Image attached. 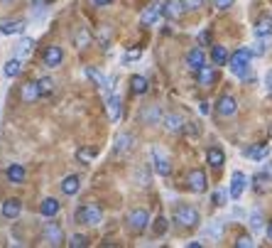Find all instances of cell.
<instances>
[{
  "label": "cell",
  "mask_w": 272,
  "mask_h": 248,
  "mask_svg": "<svg viewBox=\"0 0 272 248\" xmlns=\"http://www.w3.org/2000/svg\"><path fill=\"white\" fill-rule=\"evenodd\" d=\"M59 209H61V204L54 199V197H47L45 202L39 204V214L45 216V219H54L59 214Z\"/></svg>",
  "instance_id": "e0dca14e"
},
{
  "label": "cell",
  "mask_w": 272,
  "mask_h": 248,
  "mask_svg": "<svg viewBox=\"0 0 272 248\" xmlns=\"http://www.w3.org/2000/svg\"><path fill=\"white\" fill-rule=\"evenodd\" d=\"M211 59H214V64H218V67H221V64H228V59H231V56H228L226 47L216 45L214 49H211Z\"/></svg>",
  "instance_id": "f546056e"
},
{
  "label": "cell",
  "mask_w": 272,
  "mask_h": 248,
  "mask_svg": "<svg viewBox=\"0 0 272 248\" xmlns=\"http://www.w3.org/2000/svg\"><path fill=\"white\" fill-rule=\"evenodd\" d=\"M89 42H91V32L86 30V27H81L79 32H76V47H79V49H83Z\"/></svg>",
  "instance_id": "e575fe53"
},
{
  "label": "cell",
  "mask_w": 272,
  "mask_h": 248,
  "mask_svg": "<svg viewBox=\"0 0 272 248\" xmlns=\"http://www.w3.org/2000/svg\"><path fill=\"white\" fill-rule=\"evenodd\" d=\"M245 184H248V177H245L243 172H233V177H231V189H228L231 199H240L243 192H245Z\"/></svg>",
  "instance_id": "9c48e42d"
},
{
  "label": "cell",
  "mask_w": 272,
  "mask_h": 248,
  "mask_svg": "<svg viewBox=\"0 0 272 248\" xmlns=\"http://www.w3.org/2000/svg\"><path fill=\"white\" fill-rule=\"evenodd\" d=\"M174 221L179 226H184V228H194V226L201 221V216H199V212H196L194 206H177Z\"/></svg>",
  "instance_id": "3957f363"
},
{
  "label": "cell",
  "mask_w": 272,
  "mask_h": 248,
  "mask_svg": "<svg viewBox=\"0 0 272 248\" xmlns=\"http://www.w3.org/2000/svg\"><path fill=\"white\" fill-rule=\"evenodd\" d=\"M135 145V138L130 136V133H120V136L115 138V145H113V152L115 155H125V152H130Z\"/></svg>",
  "instance_id": "4fadbf2b"
},
{
  "label": "cell",
  "mask_w": 272,
  "mask_h": 248,
  "mask_svg": "<svg viewBox=\"0 0 272 248\" xmlns=\"http://www.w3.org/2000/svg\"><path fill=\"white\" fill-rule=\"evenodd\" d=\"M3 71H5V77H8V79H17V77L23 74V59H20V56L8 59V62H5V67H3Z\"/></svg>",
  "instance_id": "44dd1931"
},
{
  "label": "cell",
  "mask_w": 272,
  "mask_h": 248,
  "mask_svg": "<svg viewBox=\"0 0 272 248\" xmlns=\"http://www.w3.org/2000/svg\"><path fill=\"white\" fill-rule=\"evenodd\" d=\"M267 238L272 241V221H270V226H267Z\"/></svg>",
  "instance_id": "816d5d0a"
},
{
  "label": "cell",
  "mask_w": 272,
  "mask_h": 248,
  "mask_svg": "<svg viewBox=\"0 0 272 248\" xmlns=\"http://www.w3.org/2000/svg\"><path fill=\"white\" fill-rule=\"evenodd\" d=\"M206 162H208L214 169H221L223 167V162H226L223 150H221V147H208V150H206Z\"/></svg>",
  "instance_id": "d6986e66"
},
{
  "label": "cell",
  "mask_w": 272,
  "mask_h": 248,
  "mask_svg": "<svg viewBox=\"0 0 272 248\" xmlns=\"http://www.w3.org/2000/svg\"><path fill=\"white\" fill-rule=\"evenodd\" d=\"M211 202H214L216 206H223V204H226V192H223V189H216L214 197H211Z\"/></svg>",
  "instance_id": "ab89813d"
},
{
  "label": "cell",
  "mask_w": 272,
  "mask_h": 248,
  "mask_svg": "<svg viewBox=\"0 0 272 248\" xmlns=\"http://www.w3.org/2000/svg\"><path fill=\"white\" fill-rule=\"evenodd\" d=\"M25 103H34L37 99H42V89H39V81H27L23 84V91H20Z\"/></svg>",
  "instance_id": "8fae6325"
},
{
  "label": "cell",
  "mask_w": 272,
  "mask_h": 248,
  "mask_svg": "<svg viewBox=\"0 0 272 248\" xmlns=\"http://www.w3.org/2000/svg\"><path fill=\"white\" fill-rule=\"evenodd\" d=\"M221 231H223V226H221V224L211 226V236H221Z\"/></svg>",
  "instance_id": "c3c4849f"
},
{
  "label": "cell",
  "mask_w": 272,
  "mask_h": 248,
  "mask_svg": "<svg viewBox=\"0 0 272 248\" xmlns=\"http://www.w3.org/2000/svg\"><path fill=\"white\" fill-rule=\"evenodd\" d=\"M253 32H255V37H270L272 34V15H262L260 20L255 23Z\"/></svg>",
  "instance_id": "7402d4cb"
},
{
  "label": "cell",
  "mask_w": 272,
  "mask_h": 248,
  "mask_svg": "<svg viewBox=\"0 0 272 248\" xmlns=\"http://www.w3.org/2000/svg\"><path fill=\"white\" fill-rule=\"evenodd\" d=\"M120 96H115V93H111L108 96V116H111V123H118L120 121Z\"/></svg>",
  "instance_id": "484cf974"
},
{
  "label": "cell",
  "mask_w": 272,
  "mask_h": 248,
  "mask_svg": "<svg viewBox=\"0 0 272 248\" xmlns=\"http://www.w3.org/2000/svg\"><path fill=\"white\" fill-rule=\"evenodd\" d=\"M96 155H98V147H79V150H76V160L83 162V165H89Z\"/></svg>",
  "instance_id": "4dcf8cb0"
},
{
  "label": "cell",
  "mask_w": 272,
  "mask_h": 248,
  "mask_svg": "<svg viewBox=\"0 0 272 248\" xmlns=\"http://www.w3.org/2000/svg\"><path fill=\"white\" fill-rule=\"evenodd\" d=\"M20 212H23V202L20 199H8V202L3 204V216L8 221H15L20 216Z\"/></svg>",
  "instance_id": "ac0fdd59"
},
{
  "label": "cell",
  "mask_w": 272,
  "mask_h": 248,
  "mask_svg": "<svg viewBox=\"0 0 272 248\" xmlns=\"http://www.w3.org/2000/svg\"><path fill=\"white\" fill-rule=\"evenodd\" d=\"M79 189H81L79 175H69V177H64V180H61V192L67 194V197H74V194H79Z\"/></svg>",
  "instance_id": "ffe728a7"
},
{
  "label": "cell",
  "mask_w": 272,
  "mask_h": 248,
  "mask_svg": "<svg viewBox=\"0 0 272 248\" xmlns=\"http://www.w3.org/2000/svg\"><path fill=\"white\" fill-rule=\"evenodd\" d=\"M83 74H86V77H89L96 86H106V84H108V81H106V77H103L98 69H93V67H86V69H83Z\"/></svg>",
  "instance_id": "1f68e13d"
},
{
  "label": "cell",
  "mask_w": 272,
  "mask_h": 248,
  "mask_svg": "<svg viewBox=\"0 0 272 248\" xmlns=\"http://www.w3.org/2000/svg\"><path fill=\"white\" fill-rule=\"evenodd\" d=\"M137 184H140V187L148 184V175H145V172H137Z\"/></svg>",
  "instance_id": "7dc6e473"
},
{
  "label": "cell",
  "mask_w": 272,
  "mask_h": 248,
  "mask_svg": "<svg viewBox=\"0 0 272 248\" xmlns=\"http://www.w3.org/2000/svg\"><path fill=\"white\" fill-rule=\"evenodd\" d=\"M152 228H155V234H157V236H162V234L167 231V219H164V216H157V219H155V224H152Z\"/></svg>",
  "instance_id": "f35d334b"
},
{
  "label": "cell",
  "mask_w": 272,
  "mask_h": 248,
  "mask_svg": "<svg viewBox=\"0 0 272 248\" xmlns=\"http://www.w3.org/2000/svg\"><path fill=\"white\" fill-rule=\"evenodd\" d=\"M140 49H133V52H125L123 54V64H130V62H135V59H140Z\"/></svg>",
  "instance_id": "60d3db41"
},
{
  "label": "cell",
  "mask_w": 272,
  "mask_h": 248,
  "mask_svg": "<svg viewBox=\"0 0 272 248\" xmlns=\"http://www.w3.org/2000/svg\"><path fill=\"white\" fill-rule=\"evenodd\" d=\"M162 123H164V128H167L170 133H181L184 125H186V121L181 118L179 113H167V116L162 118Z\"/></svg>",
  "instance_id": "5bb4252c"
},
{
  "label": "cell",
  "mask_w": 272,
  "mask_h": 248,
  "mask_svg": "<svg viewBox=\"0 0 272 248\" xmlns=\"http://www.w3.org/2000/svg\"><path fill=\"white\" fill-rule=\"evenodd\" d=\"M164 116H162V111H159L157 106H145L142 111H140V121L142 123H148V125H155V123H159Z\"/></svg>",
  "instance_id": "2e32d148"
},
{
  "label": "cell",
  "mask_w": 272,
  "mask_h": 248,
  "mask_svg": "<svg viewBox=\"0 0 272 248\" xmlns=\"http://www.w3.org/2000/svg\"><path fill=\"white\" fill-rule=\"evenodd\" d=\"M233 3H236V0H214V5L218 8V10H228Z\"/></svg>",
  "instance_id": "ee69618b"
},
{
  "label": "cell",
  "mask_w": 272,
  "mask_h": 248,
  "mask_svg": "<svg viewBox=\"0 0 272 248\" xmlns=\"http://www.w3.org/2000/svg\"><path fill=\"white\" fill-rule=\"evenodd\" d=\"M130 91L137 93V96L148 93V79L145 77H130Z\"/></svg>",
  "instance_id": "f1b7e54d"
},
{
  "label": "cell",
  "mask_w": 272,
  "mask_h": 248,
  "mask_svg": "<svg viewBox=\"0 0 272 248\" xmlns=\"http://www.w3.org/2000/svg\"><path fill=\"white\" fill-rule=\"evenodd\" d=\"M74 221H76V224H83V226H98L103 221L101 206H98V204H93V202L81 204L79 209L74 212Z\"/></svg>",
  "instance_id": "6da1fadb"
},
{
  "label": "cell",
  "mask_w": 272,
  "mask_h": 248,
  "mask_svg": "<svg viewBox=\"0 0 272 248\" xmlns=\"http://www.w3.org/2000/svg\"><path fill=\"white\" fill-rule=\"evenodd\" d=\"M216 111H218V116L228 118V116H233V113L238 111V103H236V99H233V96H221V99H218V103H216Z\"/></svg>",
  "instance_id": "7c38bea8"
},
{
  "label": "cell",
  "mask_w": 272,
  "mask_h": 248,
  "mask_svg": "<svg viewBox=\"0 0 272 248\" xmlns=\"http://www.w3.org/2000/svg\"><path fill=\"white\" fill-rule=\"evenodd\" d=\"M69 246H71V248H86V246H89V238L83 236V234H74L71 241H69Z\"/></svg>",
  "instance_id": "8d00e7d4"
},
{
  "label": "cell",
  "mask_w": 272,
  "mask_h": 248,
  "mask_svg": "<svg viewBox=\"0 0 272 248\" xmlns=\"http://www.w3.org/2000/svg\"><path fill=\"white\" fill-rule=\"evenodd\" d=\"M186 67L192 69V71H199L201 67H206V56H204V52H201L199 47H194L192 52L186 54Z\"/></svg>",
  "instance_id": "9a60e30c"
},
{
  "label": "cell",
  "mask_w": 272,
  "mask_h": 248,
  "mask_svg": "<svg viewBox=\"0 0 272 248\" xmlns=\"http://www.w3.org/2000/svg\"><path fill=\"white\" fill-rule=\"evenodd\" d=\"M128 226L133 228V231H145L150 226V214H148V209H133L130 214H128Z\"/></svg>",
  "instance_id": "5b68a950"
},
{
  "label": "cell",
  "mask_w": 272,
  "mask_h": 248,
  "mask_svg": "<svg viewBox=\"0 0 272 248\" xmlns=\"http://www.w3.org/2000/svg\"><path fill=\"white\" fill-rule=\"evenodd\" d=\"M186 182H189V189H192L194 194H204L206 187H208L204 169H192V172H189V177H186Z\"/></svg>",
  "instance_id": "8992f818"
},
{
  "label": "cell",
  "mask_w": 272,
  "mask_h": 248,
  "mask_svg": "<svg viewBox=\"0 0 272 248\" xmlns=\"http://www.w3.org/2000/svg\"><path fill=\"white\" fill-rule=\"evenodd\" d=\"M265 89H267V93H272V69L267 71V77H265Z\"/></svg>",
  "instance_id": "bcb514c9"
},
{
  "label": "cell",
  "mask_w": 272,
  "mask_h": 248,
  "mask_svg": "<svg viewBox=\"0 0 272 248\" xmlns=\"http://www.w3.org/2000/svg\"><path fill=\"white\" fill-rule=\"evenodd\" d=\"M208 40H211V34L206 32V30H204V32H201V34H199V42H201V45H206Z\"/></svg>",
  "instance_id": "f907efd6"
},
{
  "label": "cell",
  "mask_w": 272,
  "mask_h": 248,
  "mask_svg": "<svg viewBox=\"0 0 272 248\" xmlns=\"http://www.w3.org/2000/svg\"><path fill=\"white\" fill-rule=\"evenodd\" d=\"M5 3H15V0H5Z\"/></svg>",
  "instance_id": "f5cc1de1"
},
{
  "label": "cell",
  "mask_w": 272,
  "mask_h": 248,
  "mask_svg": "<svg viewBox=\"0 0 272 248\" xmlns=\"http://www.w3.org/2000/svg\"><path fill=\"white\" fill-rule=\"evenodd\" d=\"M42 241L47 246H61L64 243V231L57 221H47L45 228H42Z\"/></svg>",
  "instance_id": "277c9868"
},
{
  "label": "cell",
  "mask_w": 272,
  "mask_h": 248,
  "mask_svg": "<svg viewBox=\"0 0 272 248\" xmlns=\"http://www.w3.org/2000/svg\"><path fill=\"white\" fill-rule=\"evenodd\" d=\"M61 62H64V49H61V47H57V45H49L45 49V54H42V64H45V67H59V64H61Z\"/></svg>",
  "instance_id": "52a82bcc"
},
{
  "label": "cell",
  "mask_w": 272,
  "mask_h": 248,
  "mask_svg": "<svg viewBox=\"0 0 272 248\" xmlns=\"http://www.w3.org/2000/svg\"><path fill=\"white\" fill-rule=\"evenodd\" d=\"M25 27L27 25L23 20H5V23H0V32L3 34H23Z\"/></svg>",
  "instance_id": "cb8c5ba5"
},
{
  "label": "cell",
  "mask_w": 272,
  "mask_h": 248,
  "mask_svg": "<svg viewBox=\"0 0 272 248\" xmlns=\"http://www.w3.org/2000/svg\"><path fill=\"white\" fill-rule=\"evenodd\" d=\"M204 5V0H184V8L186 10H199Z\"/></svg>",
  "instance_id": "7bdbcfd3"
},
{
  "label": "cell",
  "mask_w": 272,
  "mask_h": 248,
  "mask_svg": "<svg viewBox=\"0 0 272 248\" xmlns=\"http://www.w3.org/2000/svg\"><path fill=\"white\" fill-rule=\"evenodd\" d=\"M91 3H93L96 8H106V5H111L113 0H91Z\"/></svg>",
  "instance_id": "681fc988"
},
{
  "label": "cell",
  "mask_w": 272,
  "mask_h": 248,
  "mask_svg": "<svg viewBox=\"0 0 272 248\" xmlns=\"http://www.w3.org/2000/svg\"><path fill=\"white\" fill-rule=\"evenodd\" d=\"M98 42H101L103 49H108V30H106V27H103L101 32H98Z\"/></svg>",
  "instance_id": "f6af8a7d"
},
{
  "label": "cell",
  "mask_w": 272,
  "mask_h": 248,
  "mask_svg": "<svg viewBox=\"0 0 272 248\" xmlns=\"http://www.w3.org/2000/svg\"><path fill=\"white\" fill-rule=\"evenodd\" d=\"M245 155H248L250 160H255V162H260V160H265L267 155H270V145H250L248 150H245Z\"/></svg>",
  "instance_id": "4316f807"
},
{
  "label": "cell",
  "mask_w": 272,
  "mask_h": 248,
  "mask_svg": "<svg viewBox=\"0 0 272 248\" xmlns=\"http://www.w3.org/2000/svg\"><path fill=\"white\" fill-rule=\"evenodd\" d=\"M5 177L12 182V184H23L25 177H27V172H25L23 165H17V162H12L10 167L5 169Z\"/></svg>",
  "instance_id": "603a6c76"
},
{
  "label": "cell",
  "mask_w": 272,
  "mask_h": 248,
  "mask_svg": "<svg viewBox=\"0 0 272 248\" xmlns=\"http://www.w3.org/2000/svg\"><path fill=\"white\" fill-rule=\"evenodd\" d=\"M184 10H186V8H184V0H181V3L179 0H167V3H164V15L172 17V20H177Z\"/></svg>",
  "instance_id": "83f0119b"
},
{
  "label": "cell",
  "mask_w": 272,
  "mask_h": 248,
  "mask_svg": "<svg viewBox=\"0 0 272 248\" xmlns=\"http://www.w3.org/2000/svg\"><path fill=\"white\" fill-rule=\"evenodd\" d=\"M162 12H164V5H162V3H152L150 8L142 10V15H140V25H157V20L162 17Z\"/></svg>",
  "instance_id": "ba28073f"
},
{
  "label": "cell",
  "mask_w": 272,
  "mask_h": 248,
  "mask_svg": "<svg viewBox=\"0 0 272 248\" xmlns=\"http://www.w3.org/2000/svg\"><path fill=\"white\" fill-rule=\"evenodd\" d=\"M32 49H34V40H32V37H23V40L17 42V56L30 54Z\"/></svg>",
  "instance_id": "d6a6232c"
},
{
  "label": "cell",
  "mask_w": 272,
  "mask_h": 248,
  "mask_svg": "<svg viewBox=\"0 0 272 248\" xmlns=\"http://www.w3.org/2000/svg\"><path fill=\"white\" fill-rule=\"evenodd\" d=\"M236 246H238V248H253V246H255V241H253L250 236H240L238 241H236Z\"/></svg>",
  "instance_id": "b9f144b4"
},
{
  "label": "cell",
  "mask_w": 272,
  "mask_h": 248,
  "mask_svg": "<svg viewBox=\"0 0 272 248\" xmlns=\"http://www.w3.org/2000/svg\"><path fill=\"white\" fill-rule=\"evenodd\" d=\"M152 162H155V169H157L159 177H170L172 165H170V160L164 158V152H162L159 147H155V150H152Z\"/></svg>",
  "instance_id": "30bf717a"
},
{
  "label": "cell",
  "mask_w": 272,
  "mask_h": 248,
  "mask_svg": "<svg viewBox=\"0 0 272 248\" xmlns=\"http://www.w3.org/2000/svg\"><path fill=\"white\" fill-rule=\"evenodd\" d=\"M196 81H199V86H214L216 71L208 67V64H206V67H201L199 71H196Z\"/></svg>",
  "instance_id": "d4e9b609"
},
{
  "label": "cell",
  "mask_w": 272,
  "mask_h": 248,
  "mask_svg": "<svg viewBox=\"0 0 272 248\" xmlns=\"http://www.w3.org/2000/svg\"><path fill=\"white\" fill-rule=\"evenodd\" d=\"M39 89H42V96H49L54 91V79L52 77H42L39 79Z\"/></svg>",
  "instance_id": "d590c367"
},
{
  "label": "cell",
  "mask_w": 272,
  "mask_h": 248,
  "mask_svg": "<svg viewBox=\"0 0 272 248\" xmlns=\"http://www.w3.org/2000/svg\"><path fill=\"white\" fill-rule=\"evenodd\" d=\"M250 59H253V49H245V47H240L238 52H233L231 59H228V67L231 71L240 77V79H245L248 77V69H250Z\"/></svg>",
  "instance_id": "7a4b0ae2"
},
{
  "label": "cell",
  "mask_w": 272,
  "mask_h": 248,
  "mask_svg": "<svg viewBox=\"0 0 272 248\" xmlns=\"http://www.w3.org/2000/svg\"><path fill=\"white\" fill-rule=\"evenodd\" d=\"M267 47H270V37H258V42L253 45V54L262 56L265 52H267Z\"/></svg>",
  "instance_id": "836d02e7"
},
{
  "label": "cell",
  "mask_w": 272,
  "mask_h": 248,
  "mask_svg": "<svg viewBox=\"0 0 272 248\" xmlns=\"http://www.w3.org/2000/svg\"><path fill=\"white\" fill-rule=\"evenodd\" d=\"M262 214L260 212H250V228H253V231H260L262 228Z\"/></svg>",
  "instance_id": "74e56055"
}]
</instances>
